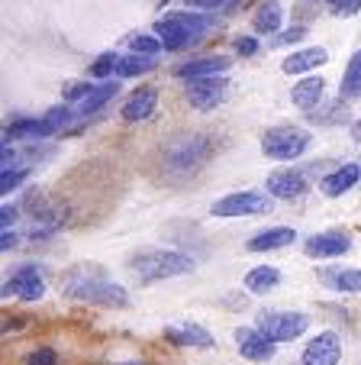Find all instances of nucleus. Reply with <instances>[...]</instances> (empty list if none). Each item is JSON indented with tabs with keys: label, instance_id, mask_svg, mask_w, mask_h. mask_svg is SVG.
<instances>
[{
	"label": "nucleus",
	"instance_id": "obj_22",
	"mask_svg": "<svg viewBox=\"0 0 361 365\" xmlns=\"http://www.w3.org/2000/svg\"><path fill=\"white\" fill-rule=\"evenodd\" d=\"M326 288L339 291V294H358L361 291V269H326L323 272Z\"/></svg>",
	"mask_w": 361,
	"mask_h": 365
},
{
	"label": "nucleus",
	"instance_id": "obj_14",
	"mask_svg": "<svg viewBox=\"0 0 361 365\" xmlns=\"http://www.w3.org/2000/svg\"><path fill=\"white\" fill-rule=\"evenodd\" d=\"M329 62V52L323 46H310V48H300V52H291V56L284 58V75H303V71H313L320 68V65Z\"/></svg>",
	"mask_w": 361,
	"mask_h": 365
},
{
	"label": "nucleus",
	"instance_id": "obj_28",
	"mask_svg": "<svg viewBox=\"0 0 361 365\" xmlns=\"http://www.w3.org/2000/svg\"><path fill=\"white\" fill-rule=\"evenodd\" d=\"M48 123L46 120H20V123H10L7 136H20V139H42L48 136Z\"/></svg>",
	"mask_w": 361,
	"mask_h": 365
},
{
	"label": "nucleus",
	"instance_id": "obj_10",
	"mask_svg": "<svg viewBox=\"0 0 361 365\" xmlns=\"http://www.w3.org/2000/svg\"><path fill=\"white\" fill-rule=\"evenodd\" d=\"M236 346H239V352H242L248 362H271L274 349H278V343H271L258 327H239L236 330Z\"/></svg>",
	"mask_w": 361,
	"mask_h": 365
},
{
	"label": "nucleus",
	"instance_id": "obj_26",
	"mask_svg": "<svg viewBox=\"0 0 361 365\" xmlns=\"http://www.w3.org/2000/svg\"><path fill=\"white\" fill-rule=\"evenodd\" d=\"M29 204H33V217L39 223H46V227H55V223H62L65 217H68V210H65L62 204H48L46 197H29Z\"/></svg>",
	"mask_w": 361,
	"mask_h": 365
},
{
	"label": "nucleus",
	"instance_id": "obj_20",
	"mask_svg": "<svg viewBox=\"0 0 361 365\" xmlns=\"http://www.w3.org/2000/svg\"><path fill=\"white\" fill-rule=\"evenodd\" d=\"M116 94H120V81H103V84H97V88H90V94L81 97L71 110H75V117H81V113H94V110H100L103 103L113 101Z\"/></svg>",
	"mask_w": 361,
	"mask_h": 365
},
{
	"label": "nucleus",
	"instance_id": "obj_18",
	"mask_svg": "<svg viewBox=\"0 0 361 365\" xmlns=\"http://www.w3.org/2000/svg\"><path fill=\"white\" fill-rule=\"evenodd\" d=\"M323 88H326V78H320V75H310V78H303V81H297V84H293V91H291V101L297 103L300 110H313L316 103L323 101Z\"/></svg>",
	"mask_w": 361,
	"mask_h": 365
},
{
	"label": "nucleus",
	"instance_id": "obj_35",
	"mask_svg": "<svg viewBox=\"0 0 361 365\" xmlns=\"http://www.w3.org/2000/svg\"><path fill=\"white\" fill-rule=\"evenodd\" d=\"M187 10H216V7H226L232 0H184Z\"/></svg>",
	"mask_w": 361,
	"mask_h": 365
},
{
	"label": "nucleus",
	"instance_id": "obj_19",
	"mask_svg": "<svg viewBox=\"0 0 361 365\" xmlns=\"http://www.w3.org/2000/svg\"><path fill=\"white\" fill-rule=\"evenodd\" d=\"M158 107V91L155 88H139L136 94L126 101L123 107V120H130V123H136V120H145L152 117Z\"/></svg>",
	"mask_w": 361,
	"mask_h": 365
},
{
	"label": "nucleus",
	"instance_id": "obj_30",
	"mask_svg": "<svg viewBox=\"0 0 361 365\" xmlns=\"http://www.w3.org/2000/svg\"><path fill=\"white\" fill-rule=\"evenodd\" d=\"M130 46H132V52H136V56H155V52H162L158 36H132Z\"/></svg>",
	"mask_w": 361,
	"mask_h": 365
},
{
	"label": "nucleus",
	"instance_id": "obj_38",
	"mask_svg": "<svg viewBox=\"0 0 361 365\" xmlns=\"http://www.w3.org/2000/svg\"><path fill=\"white\" fill-rule=\"evenodd\" d=\"M0 246H4V249H14V246H16L14 233H7V230H4V240H0Z\"/></svg>",
	"mask_w": 361,
	"mask_h": 365
},
{
	"label": "nucleus",
	"instance_id": "obj_1",
	"mask_svg": "<svg viewBox=\"0 0 361 365\" xmlns=\"http://www.w3.org/2000/svg\"><path fill=\"white\" fill-rule=\"evenodd\" d=\"M62 291L81 304H94V307H130L126 288L110 282L97 265H75L62 278Z\"/></svg>",
	"mask_w": 361,
	"mask_h": 365
},
{
	"label": "nucleus",
	"instance_id": "obj_15",
	"mask_svg": "<svg viewBox=\"0 0 361 365\" xmlns=\"http://www.w3.org/2000/svg\"><path fill=\"white\" fill-rule=\"evenodd\" d=\"M293 240H297V230L293 227H268L248 240V252H274V249L291 246Z\"/></svg>",
	"mask_w": 361,
	"mask_h": 365
},
{
	"label": "nucleus",
	"instance_id": "obj_32",
	"mask_svg": "<svg viewBox=\"0 0 361 365\" xmlns=\"http://www.w3.org/2000/svg\"><path fill=\"white\" fill-rule=\"evenodd\" d=\"M26 365H58V352L52 346H42V349H33L26 359Z\"/></svg>",
	"mask_w": 361,
	"mask_h": 365
},
{
	"label": "nucleus",
	"instance_id": "obj_24",
	"mask_svg": "<svg viewBox=\"0 0 361 365\" xmlns=\"http://www.w3.org/2000/svg\"><path fill=\"white\" fill-rule=\"evenodd\" d=\"M281 282V272L274 269V265H258V269H252L246 275V288L252 291V294H268V291H274Z\"/></svg>",
	"mask_w": 361,
	"mask_h": 365
},
{
	"label": "nucleus",
	"instance_id": "obj_7",
	"mask_svg": "<svg viewBox=\"0 0 361 365\" xmlns=\"http://www.w3.org/2000/svg\"><path fill=\"white\" fill-rule=\"evenodd\" d=\"M46 294V282L36 265H23L4 282V297H20V301H39Z\"/></svg>",
	"mask_w": 361,
	"mask_h": 365
},
{
	"label": "nucleus",
	"instance_id": "obj_40",
	"mask_svg": "<svg viewBox=\"0 0 361 365\" xmlns=\"http://www.w3.org/2000/svg\"><path fill=\"white\" fill-rule=\"evenodd\" d=\"M100 365H145V362H100Z\"/></svg>",
	"mask_w": 361,
	"mask_h": 365
},
{
	"label": "nucleus",
	"instance_id": "obj_39",
	"mask_svg": "<svg viewBox=\"0 0 361 365\" xmlns=\"http://www.w3.org/2000/svg\"><path fill=\"white\" fill-rule=\"evenodd\" d=\"M352 136H355V139H358V143H361V120H358V123L352 126Z\"/></svg>",
	"mask_w": 361,
	"mask_h": 365
},
{
	"label": "nucleus",
	"instance_id": "obj_3",
	"mask_svg": "<svg viewBox=\"0 0 361 365\" xmlns=\"http://www.w3.org/2000/svg\"><path fill=\"white\" fill-rule=\"evenodd\" d=\"M310 143H313V136L300 126H274L261 136V152L274 162H293L310 149Z\"/></svg>",
	"mask_w": 361,
	"mask_h": 365
},
{
	"label": "nucleus",
	"instance_id": "obj_33",
	"mask_svg": "<svg viewBox=\"0 0 361 365\" xmlns=\"http://www.w3.org/2000/svg\"><path fill=\"white\" fill-rule=\"evenodd\" d=\"M23 178H26V168H7V172L0 175V191L7 194V191H14V187H20Z\"/></svg>",
	"mask_w": 361,
	"mask_h": 365
},
{
	"label": "nucleus",
	"instance_id": "obj_5",
	"mask_svg": "<svg viewBox=\"0 0 361 365\" xmlns=\"http://www.w3.org/2000/svg\"><path fill=\"white\" fill-rule=\"evenodd\" d=\"M255 327H258L271 343H291V339L307 333L310 317L300 314V310H265V314H258Z\"/></svg>",
	"mask_w": 361,
	"mask_h": 365
},
{
	"label": "nucleus",
	"instance_id": "obj_6",
	"mask_svg": "<svg viewBox=\"0 0 361 365\" xmlns=\"http://www.w3.org/2000/svg\"><path fill=\"white\" fill-rule=\"evenodd\" d=\"M271 210H274V197L265 191H236L213 200L210 207L213 217H258V214H271Z\"/></svg>",
	"mask_w": 361,
	"mask_h": 365
},
{
	"label": "nucleus",
	"instance_id": "obj_29",
	"mask_svg": "<svg viewBox=\"0 0 361 365\" xmlns=\"http://www.w3.org/2000/svg\"><path fill=\"white\" fill-rule=\"evenodd\" d=\"M120 62H123V56H116V52H103V56L90 65V75L94 78H110V75L120 71Z\"/></svg>",
	"mask_w": 361,
	"mask_h": 365
},
{
	"label": "nucleus",
	"instance_id": "obj_31",
	"mask_svg": "<svg viewBox=\"0 0 361 365\" xmlns=\"http://www.w3.org/2000/svg\"><path fill=\"white\" fill-rule=\"evenodd\" d=\"M335 16H355L361 14V0H323Z\"/></svg>",
	"mask_w": 361,
	"mask_h": 365
},
{
	"label": "nucleus",
	"instance_id": "obj_17",
	"mask_svg": "<svg viewBox=\"0 0 361 365\" xmlns=\"http://www.w3.org/2000/svg\"><path fill=\"white\" fill-rule=\"evenodd\" d=\"M358 178H361V168L355 165V162H348V165H342L339 172H333V175H326V178H323L320 191L326 194V197H339V194L352 191V187L358 185Z\"/></svg>",
	"mask_w": 361,
	"mask_h": 365
},
{
	"label": "nucleus",
	"instance_id": "obj_37",
	"mask_svg": "<svg viewBox=\"0 0 361 365\" xmlns=\"http://www.w3.org/2000/svg\"><path fill=\"white\" fill-rule=\"evenodd\" d=\"M16 220V207H4V214H0V223H4V230H7V223Z\"/></svg>",
	"mask_w": 361,
	"mask_h": 365
},
{
	"label": "nucleus",
	"instance_id": "obj_8",
	"mask_svg": "<svg viewBox=\"0 0 361 365\" xmlns=\"http://www.w3.org/2000/svg\"><path fill=\"white\" fill-rule=\"evenodd\" d=\"M184 94L197 110H213V107H219V103L226 101V78L216 75V78H197V81H187Z\"/></svg>",
	"mask_w": 361,
	"mask_h": 365
},
{
	"label": "nucleus",
	"instance_id": "obj_27",
	"mask_svg": "<svg viewBox=\"0 0 361 365\" xmlns=\"http://www.w3.org/2000/svg\"><path fill=\"white\" fill-rule=\"evenodd\" d=\"M152 68H155V58L152 56H123L116 78H139V75H145V71H152Z\"/></svg>",
	"mask_w": 361,
	"mask_h": 365
},
{
	"label": "nucleus",
	"instance_id": "obj_16",
	"mask_svg": "<svg viewBox=\"0 0 361 365\" xmlns=\"http://www.w3.org/2000/svg\"><path fill=\"white\" fill-rule=\"evenodd\" d=\"M229 68V58L226 56H213V58H194V62L177 65V78H187V81H197V78H216Z\"/></svg>",
	"mask_w": 361,
	"mask_h": 365
},
{
	"label": "nucleus",
	"instance_id": "obj_9",
	"mask_svg": "<svg viewBox=\"0 0 361 365\" xmlns=\"http://www.w3.org/2000/svg\"><path fill=\"white\" fill-rule=\"evenodd\" d=\"M300 359H303V365H339V359H342L339 333H333V330L316 333V339H310Z\"/></svg>",
	"mask_w": 361,
	"mask_h": 365
},
{
	"label": "nucleus",
	"instance_id": "obj_21",
	"mask_svg": "<svg viewBox=\"0 0 361 365\" xmlns=\"http://www.w3.org/2000/svg\"><path fill=\"white\" fill-rule=\"evenodd\" d=\"M155 36H158V42H162V48H168V52H177V48H184V46H191L197 36H191L184 26H177L171 16H164V20H158V26H155Z\"/></svg>",
	"mask_w": 361,
	"mask_h": 365
},
{
	"label": "nucleus",
	"instance_id": "obj_11",
	"mask_svg": "<svg viewBox=\"0 0 361 365\" xmlns=\"http://www.w3.org/2000/svg\"><path fill=\"white\" fill-rule=\"evenodd\" d=\"M310 185L307 178L300 172H293V168H278V172L268 175V194L271 197H281V200H293L300 197V194H307Z\"/></svg>",
	"mask_w": 361,
	"mask_h": 365
},
{
	"label": "nucleus",
	"instance_id": "obj_36",
	"mask_svg": "<svg viewBox=\"0 0 361 365\" xmlns=\"http://www.w3.org/2000/svg\"><path fill=\"white\" fill-rule=\"evenodd\" d=\"M303 33H307V29H291V33H281L278 42H297V39H303Z\"/></svg>",
	"mask_w": 361,
	"mask_h": 365
},
{
	"label": "nucleus",
	"instance_id": "obj_4",
	"mask_svg": "<svg viewBox=\"0 0 361 365\" xmlns=\"http://www.w3.org/2000/svg\"><path fill=\"white\" fill-rule=\"evenodd\" d=\"M206 155H210V139L191 133V136L174 139V143L164 149L162 159H164V168H168L171 175H191L194 168L204 165Z\"/></svg>",
	"mask_w": 361,
	"mask_h": 365
},
{
	"label": "nucleus",
	"instance_id": "obj_13",
	"mask_svg": "<svg viewBox=\"0 0 361 365\" xmlns=\"http://www.w3.org/2000/svg\"><path fill=\"white\" fill-rule=\"evenodd\" d=\"M348 249H352V240L345 233H316L307 240V255L313 259H335Z\"/></svg>",
	"mask_w": 361,
	"mask_h": 365
},
{
	"label": "nucleus",
	"instance_id": "obj_25",
	"mask_svg": "<svg viewBox=\"0 0 361 365\" xmlns=\"http://www.w3.org/2000/svg\"><path fill=\"white\" fill-rule=\"evenodd\" d=\"M281 23H284V10H281L278 0H265V4L255 10V29H258V33H278Z\"/></svg>",
	"mask_w": 361,
	"mask_h": 365
},
{
	"label": "nucleus",
	"instance_id": "obj_12",
	"mask_svg": "<svg viewBox=\"0 0 361 365\" xmlns=\"http://www.w3.org/2000/svg\"><path fill=\"white\" fill-rule=\"evenodd\" d=\"M164 339L174 346H194V349H210L213 346V333L204 330L200 324H174L164 330Z\"/></svg>",
	"mask_w": 361,
	"mask_h": 365
},
{
	"label": "nucleus",
	"instance_id": "obj_34",
	"mask_svg": "<svg viewBox=\"0 0 361 365\" xmlns=\"http://www.w3.org/2000/svg\"><path fill=\"white\" fill-rule=\"evenodd\" d=\"M236 52H239V56H255V52H258V39H252V36H239V39H236Z\"/></svg>",
	"mask_w": 361,
	"mask_h": 365
},
{
	"label": "nucleus",
	"instance_id": "obj_23",
	"mask_svg": "<svg viewBox=\"0 0 361 365\" xmlns=\"http://www.w3.org/2000/svg\"><path fill=\"white\" fill-rule=\"evenodd\" d=\"M339 97L342 101H358L361 97V48L348 58L345 75H342V81H339Z\"/></svg>",
	"mask_w": 361,
	"mask_h": 365
},
{
	"label": "nucleus",
	"instance_id": "obj_2",
	"mask_svg": "<svg viewBox=\"0 0 361 365\" xmlns=\"http://www.w3.org/2000/svg\"><path fill=\"white\" fill-rule=\"evenodd\" d=\"M132 272L142 284H152L194 272V259L184 252H174V249H142V252L132 255Z\"/></svg>",
	"mask_w": 361,
	"mask_h": 365
}]
</instances>
